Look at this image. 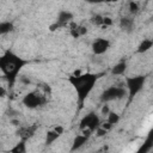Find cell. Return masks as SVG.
<instances>
[{
    "label": "cell",
    "mask_w": 153,
    "mask_h": 153,
    "mask_svg": "<svg viewBox=\"0 0 153 153\" xmlns=\"http://www.w3.org/2000/svg\"><path fill=\"white\" fill-rule=\"evenodd\" d=\"M59 136H60V134L56 133L55 130H49V131L47 133V140H45V143H47V145H51L56 139H59Z\"/></svg>",
    "instance_id": "9a60e30c"
},
{
    "label": "cell",
    "mask_w": 153,
    "mask_h": 153,
    "mask_svg": "<svg viewBox=\"0 0 153 153\" xmlns=\"http://www.w3.org/2000/svg\"><path fill=\"white\" fill-rule=\"evenodd\" d=\"M110 47V42L105 38H97L93 43H92V50L96 55H100L104 54Z\"/></svg>",
    "instance_id": "ba28073f"
},
{
    "label": "cell",
    "mask_w": 153,
    "mask_h": 153,
    "mask_svg": "<svg viewBox=\"0 0 153 153\" xmlns=\"http://www.w3.org/2000/svg\"><path fill=\"white\" fill-rule=\"evenodd\" d=\"M6 93H7L6 88H5L4 86H1V85H0V97H1V98H2V97H5V96H6Z\"/></svg>",
    "instance_id": "d4e9b609"
},
{
    "label": "cell",
    "mask_w": 153,
    "mask_h": 153,
    "mask_svg": "<svg viewBox=\"0 0 153 153\" xmlns=\"http://www.w3.org/2000/svg\"><path fill=\"white\" fill-rule=\"evenodd\" d=\"M13 30V24L11 22H1L0 23V35L8 33Z\"/></svg>",
    "instance_id": "4fadbf2b"
},
{
    "label": "cell",
    "mask_w": 153,
    "mask_h": 153,
    "mask_svg": "<svg viewBox=\"0 0 153 153\" xmlns=\"http://www.w3.org/2000/svg\"><path fill=\"white\" fill-rule=\"evenodd\" d=\"M97 79H98V76L96 74H92V73H85V74L80 73L78 75L73 74L69 78V82L74 86L80 103H82L86 99V97L90 94Z\"/></svg>",
    "instance_id": "7a4b0ae2"
},
{
    "label": "cell",
    "mask_w": 153,
    "mask_h": 153,
    "mask_svg": "<svg viewBox=\"0 0 153 153\" xmlns=\"http://www.w3.org/2000/svg\"><path fill=\"white\" fill-rule=\"evenodd\" d=\"M47 96L39 91H32L30 93H27L24 98H23V104L30 109L44 105L47 103Z\"/></svg>",
    "instance_id": "3957f363"
},
{
    "label": "cell",
    "mask_w": 153,
    "mask_h": 153,
    "mask_svg": "<svg viewBox=\"0 0 153 153\" xmlns=\"http://www.w3.org/2000/svg\"><path fill=\"white\" fill-rule=\"evenodd\" d=\"M151 142H152V139H151V136H149V137L146 140V142L143 143V146L140 148V151H143V152H148V151L152 148V143H151Z\"/></svg>",
    "instance_id": "ffe728a7"
},
{
    "label": "cell",
    "mask_w": 153,
    "mask_h": 153,
    "mask_svg": "<svg viewBox=\"0 0 153 153\" xmlns=\"http://www.w3.org/2000/svg\"><path fill=\"white\" fill-rule=\"evenodd\" d=\"M127 91L124 90V87L122 86H110L109 88H106L102 96H100V100L103 103L105 102H110V100H115V99H121L126 96Z\"/></svg>",
    "instance_id": "277c9868"
},
{
    "label": "cell",
    "mask_w": 153,
    "mask_h": 153,
    "mask_svg": "<svg viewBox=\"0 0 153 153\" xmlns=\"http://www.w3.org/2000/svg\"><path fill=\"white\" fill-rule=\"evenodd\" d=\"M25 63L26 62L24 60L18 57L12 51H6L0 57V71L5 74L8 82L12 85L16 81V78H17L19 71L22 69V67Z\"/></svg>",
    "instance_id": "6da1fadb"
},
{
    "label": "cell",
    "mask_w": 153,
    "mask_h": 153,
    "mask_svg": "<svg viewBox=\"0 0 153 153\" xmlns=\"http://www.w3.org/2000/svg\"><path fill=\"white\" fill-rule=\"evenodd\" d=\"M112 25V19L110 17H103V24L100 27H106V26H111Z\"/></svg>",
    "instance_id": "7402d4cb"
},
{
    "label": "cell",
    "mask_w": 153,
    "mask_h": 153,
    "mask_svg": "<svg viewBox=\"0 0 153 153\" xmlns=\"http://www.w3.org/2000/svg\"><path fill=\"white\" fill-rule=\"evenodd\" d=\"M126 68H127V63L126 62H120V63H117L116 66L112 67L111 73L114 75H121V74H123L126 72Z\"/></svg>",
    "instance_id": "7c38bea8"
},
{
    "label": "cell",
    "mask_w": 153,
    "mask_h": 153,
    "mask_svg": "<svg viewBox=\"0 0 153 153\" xmlns=\"http://www.w3.org/2000/svg\"><path fill=\"white\" fill-rule=\"evenodd\" d=\"M87 139H88V136H86V135H78L75 139H74V141H73V146H72V151H75V149H79L84 143H86L87 142Z\"/></svg>",
    "instance_id": "30bf717a"
},
{
    "label": "cell",
    "mask_w": 153,
    "mask_h": 153,
    "mask_svg": "<svg viewBox=\"0 0 153 153\" xmlns=\"http://www.w3.org/2000/svg\"><path fill=\"white\" fill-rule=\"evenodd\" d=\"M91 22H92L94 25H97V26H102V24H103V16H100V14H96V16L92 17Z\"/></svg>",
    "instance_id": "d6986e66"
},
{
    "label": "cell",
    "mask_w": 153,
    "mask_h": 153,
    "mask_svg": "<svg viewBox=\"0 0 153 153\" xmlns=\"http://www.w3.org/2000/svg\"><path fill=\"white\" fill-rule=\"evenodd\" d=\"M129 11H130V13H137V11H139V5L135 2V1H130L129 2Z\"/></svg>",
    "instance_id": "44dd1931"
},
{
    "label": "cell",
    "mask_w": 153,
    "mask_h": 153,
    "mask_svg": "<svg viewBox=\"0 0 153 153\" xmlns=\"http://www.w3.org/2000/svg\"><path fill=\"white\" fill-rule=\"evenodd\" d=\"M35 129H36V127H25V128H22L18 131V134L22 139L25 140V139H29L30 136H32V134L35 133Z\"/></svg>",
    "instance_id": "8fae6325"
},
{
    "label": "cell",
    "mask_w": 153,
    "mask_h": 153,
    "mask_svg": "<svg viewBox=\"0 0 153 153\" xmlns=\"http://www.w3.org/2000/svg\"><path fill=\"white\" fill-rule=\"evenodd\" d=\"M110 112V109H109V106L105 104V105H103V108H102V114L103 115H108Z\"/></svg>",
    "instance_id": "cb8c5ba5"
},
{
    "label": "cell",
    "mask_w": 153,
    "mask_h": 153,
    "mask_svg": "<svg viewBox=\"0 0 153 153\" xmlns=\"http://www.w3.org/2000/svg\"><path fill=\"white\" fill-rule=\"evenodd\" d=\"M54 130H55L56 133H59L60 135H61V134L63 133V128H62L61 126H57V127H55V129H54Z\"/></svg>",
    "instance_id": "484cf974"
},
{
    "label": "cell",
    "mask_w": 153,
    "mask_h": 153,
    "mask_svg": "<svg viewBox=\"0 0 153 153\" xmlns=\"http://www.w3.org/2000/svg\"><path fill=\"white\" fill-rule=\"evenodd\" d=\"M106 129H104V128H102V127H98L97 128V136H103V135H105L106 134Z\"/></svg>",
    "instance_id": "603a6c76"
},
{
    "label": "cell",
    "mask_w": 153,
    "mask_h": 153,
    "mask_svg": "<svg viewBox=\"0 0 153 153\" xmlns=\"http://www.w3.org/2000/svg\"><path fill=\"white\" fill-rule=\"evenodd\" d=\"M120 24H121V27H123V29H126V30H130V29L133 27L134 22H133V19H130V18H122Z\"/></svg>",
    "instance_id": "2e32d148"
},
{
    "label": "cell",
    "mask_w": 153,
    "mask_h": 153,
    "mask_svg": "<svg viewBox=\"0 0 153 153\" xmlns=\"http://www.w3.org/2000/svg\"><path fill=\"white\" fill-rule=\"evenodd\" d=\"M105 1H110V2H116V1H118V0H105Z\"/></svg>",
    "instance_id": "83f0119b"
},
{
    "label": "cell",
    "mask_w": 153,
    "mask_h": 153,
    "mask_svg": "<svg viewBox=\"0 0 153 153\" xmlns=\"http://www.w3.org/2000/svg\"><path fill=\"white\" fill-rule=\"evenodd\" d=\"M73 19V14L69 12V11H61L59 13V17H57V20L54 25L50 26V30H55V29H59V27H63L66 26L69 22H72Z\"/></svg>",
    "instance_id": "52a82bcc"
},
{
    "label": "cell",
    "mask_w": 153,
    "mask_h": 153,
    "mask_svg": "<svg viewBox=\"0 0 153 153\" xmlns=\"http://www.w3.org/2000/svg\"><path fill=\"white\" fill-rule=\"evenodd\" d=\"M118 121H120V115H117L116 112H111V111L108 114V122L110 124H116Z\"/></svg>",
    "instance_id": "e0dca14e"
},
{
    "label": "cell",
    "mask_w": 153,
    "mask_h": 153,
    "mask_svg": "<svg viewBox=\"0 0 153 153\" xmlns=\"http://www.w3.org/2000/svg\"><path fill=\"white\" fill-rule=\"evenodd\" d=\"M99 118L94 112H90L82 117L80 121V129H90L91 131L96 130L99 127Z\"/></svg>",
    "instance_id": "8992f818"
},
{
    "label": "cell",
    "mask_w": 153,
    "mask_h": 153,
    "mask_svg": "<svg viewBox=\"0 0 153 153\" xmlns=\"http://www.w3.org/2000/svg\"><path fill=\"white\" fill-rule=\"evenodd\" d=\"M105 0H86V2H90V4H100V2H104Z\"/></svg>",
    "instance_id": "4316f807"
},
{
    "label": "cell",
    "mask_w": 153,
    "mask_h": 153,
    "mask_svg": "<svg viewBox=\"0 0 153 153\" xmlns=\"http://www.w3.org/2000/svg\"><path fill=\"white\" fill-rule=\"evenodd\" d=\"M152 45H153V42H152L151 39H143V41L141 42V44L139 45L137 51H139V53H145V51H147L148 49H151Z\"/></svg>",
    "instance_id": "5bb4252c"
},
{
    "label": "cell",
    "mask_w": 153,
    "mask_h": 153,
    "mask_svg": "<svg viewBox=\"0 0 153 153\" xmlns=\"http://www.w3.org/2000/svg\"><path fill=\"white\" fill-rule=\"evenodd\" d=\"M11 151H12V152H14V153H24V152L26 151V149H25V143H24V142L17 143V145H16V147H13Z\"/></svg>",
    "instance_id": "ac0fdd59"
},
{
    "label": "cell",
    "mask_w": 153,
    "mask_h": 153,
    "mask_svg": "<svg viewBox=\"0 0 153 153\" xmlns=\"http://www.w3.org/2000/svg\"><path fill=\"white\" fill-rule=\"evenodd\" d=\"M143 84H145V76H142V75L127 78V80H126V85H127V87H128V91H129V98H130V99H131L134 96H136L137 92H140V91L142 90Z\"/></svg>",
    "instance_id": "5b68a950"
},
{
    "label": "cell",
    "mask_w": 153,
    "mask_h": 153,
    "mask_svg": "<svg viewBox=\"0 0 153 153\" xmlns=\"http://www.w3.org/2000/svg\"><path fill=\"white\" fill-rule=\"evenodd\" d=\"M69 27H71L69 29V32H71V35L74 38H78L80 36H84L87 32V29L85 26H81V25H78V24H74V23H72Z\"/></svg>",
    "instance_id": "9c48e42d"
}]
</instances>
